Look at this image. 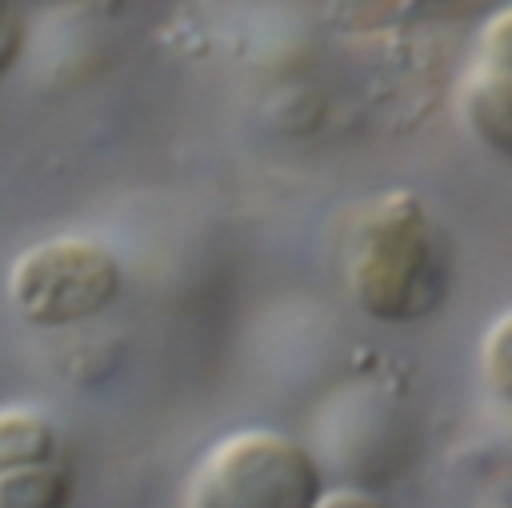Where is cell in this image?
Listing matches in <instances>:
<instances>
[{"label":"cell","mask_w":512,"mask_h":508,"mask_svg":"<svg viewBox=\"0 0 512 508\" xmlns=\"http://www.w3.org/2000/svg\"><path fill=\"white\" fill-rule=\"evenodd\" d=\"M456 252L436 212L408 188L364 200L344 232V288L376 324H420L452 292Z\"/></svg>","instance_id":"obj_1"},{"label":"cell","mask_w":512,"mask_h":508,"mask_svg":"<svg viewBox=\"0 0 512 508\" xmlns=\"http://www.w3.org/2000/svg\"><path fill=\"white\" fill-rule=\"evenodd\" d=\"M124 288V264L92 236H52L16 256L8 300L32 328H72L104 308Z\"/></svg>","instance_id":"obj_3"},{"label":"cell","mask_w":512,"mask_h":508,"mask_svg":"<svg viewBox=\"0 0 512 508\" xmlns=\"http://www.w3.org/2000/svg\"><path fill=\"white\" fill-rule=\"evenodd\" d=\"M480 376L496 400L512 404V308L500 312L480 336Z\"/></svg>","instance_id":"obj_7"},{"label":"cell","mask_w":512,"mask_h":508,"mask_svg":"<svg viewBox=\"0 0 512 508\" xmlns=\"http://www.w3.org/2000/svg\"><path fill=\"white\" fill-rule=\"evenodd\" d=\"M316 508H392V504H384L376 492H364V488H332L320 496Z\"/></svg>","instance_id":"obj_9"},{"label":"cell","mask_w":512,"mask_h":508,"mask_svg":"<svg viewBox=\"0 0 512 508\" xmlns=\"http://www.w3.org/2000/svg\"><path fill=\"white\" fill-rule=\"evenodd\" d=\"M64 460L60 428L36 408H0V476Z\"/></svg>","instance_id":"obj_5"},{"label":"cell","mask_w":512,"mask_h":508,"mask_svg":"<svg viewBox=\"0 0 512 508\" xmlns=\"http://www.w3.org/2000/svg\"><path fill=\"white\" fill-rule=\"evenodd\" d=\"M460 116L488 152L512 160V4L480 24L472 64L460 76Z\"/></svg>","instance_id":"obj_4"},{"label":"cell","mask_w":512,"mask_h":508,"mask_svg":"<svg viewBox=\"0 0 512 508\" xmlns=\"http://www.w3.org/2000/svg\"><path fill=\"white\" fill-rule=\"evenodd\" d=\"M324 492V468L300 440L244 428L200 460L184 508H316Z\"/></svg>","instance_id":"obj_2"},{"label":"cell","mask_w":512,"mask_h":508,"mask_svg":"<svg viewBox=\"0 0 512 508\" xmlns=\"http://www.w3.org/2000/svg\"><path fill=\"white\" fill-rule=\"evenodd\" d=\"M24 48V20H20V8L16 0H0V76L16 64Z\"/></svg>","instance_id":"obj_8"},{"label":"cell","mask_w":512,"mask_h":508,"mask_svg":"<svg viewBox=\"0 0 512 508\" xmlns=\"http://www.w3.org/2000/svg\"><path fill=\"white\" fill-rule=\"evenodd\" d=\"M72 468L64 460L0 476V508H72Z\"/></svg>","instance_id":"obj_6"}]
</instances>
